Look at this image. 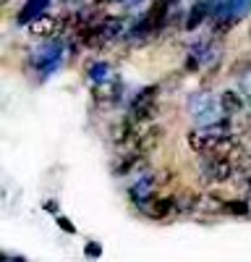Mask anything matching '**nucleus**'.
Segmentation results:
<instances>
[{
    "mask_svg": "<svg viewBox=\"0 0 251 262\" xmlns=\"http://www.w3.org/2000/svg\"><path fill=\"white\" fill-rule=\"evenodd\" d=\"M207 160H209L207 163V176L212 181L222 184V181L236 176V160H215V158H207Z\"/></svg>",
    "mask_w": 251,
    "mask_h": 262,
    "instance_id": "nucleus-1",
    "label": "nucleus"
},
{
    "mask_svg": "<svg viewBox=\"0 0 251 262\" xmlns=\"http://www.w3.org/2000/svg\"><path fill=\"white\" fill-rule=\"evenodd\" d=\"M162 134L165 131L160 126H149V128H144L139 139H136V152H141V155H146V152H152L160 142H162Z\"/></svg>",
    "mask_w": 251,
    "mask_h": 262,
    "instance_id": "nucleus-2",
    "label": "nucleus"
},
{
    "mask_svg": "<svg viewBox=\"0 0 251 262\" xmlns=\"http://www.w3.org/2000/svg\"><path fill=\"white\" fill-rule=\"evenodd\" d=\"M92 95H94L97 102H115L120 97V81H115V79L99 81L94 90H92Z\"/></svg>",
    "mask_w": 251,
    "mask_h": 262,
    "instance_id": "nucleus-3",
    "label": "nucleus"
},
{
    "mask_svg": "<svg viewBox=\"0 0 251 262\" xmlns=\"http://www.w3.org/2000/svg\"><path fill=\"white\" fill-rule=\"evenodd\" d=\"M55 32H58V18L55 16H37L29 24L32 37H53Z\"/></svg>",
    "mask_w": 251,
    "mask_h": 262,
    "instance_id": "nucleus-4",
    "label": "nucleus"
},
{
    "mask_svg": "<svg viewBox=\"0 0 251 262\" xmlns=\"http://www.w3.org/2000/svg\"><path fill=\"white\" fill-rule=\"evenodd\" d=\"M220 111L225 113V118L241 113V111H243V97H241L236 90H225V92L220 95Z\"/></svg>",
    "mask_w": 251,
    "mask_h": 262,
    "instance_id": "nucleus-5",
    "label": "nucleus"
},
{
    "mask_svg": "<svg viewBox=\"0 0 251 262\" xmlns=\"http://www.w3.org/2000/svg\"><path fill=\"white\" fill-rule=\"evenodd\" d=\"M144 210H146V215H152V217H165L167 212L173 210V200H152Z\"/></svg>",
    "mask_w": 251,
    "mask_h": 262,
    "instance_id": "nucleus-6",
    "label": "nucleus"
},
{
    "mask_svg": "<svg viewBox=\"0 0 251 262\" xmlns=\"http://www.w3.org/2000/svg\"><path fill=\"white\" fill-rule=\"evenodd\" d=\"M248 173H251V152H243V155L236 160V176L243 181Z\"/></svg>",
    "mask_w": 251,
    "mask_h": 262,
    "instance_id": "nucleus-7",
    "label": "nucleus"
},
{
    "mask_svg": "<svg viewBox=\"0 0 251 262\" xmlns=\"http://www.w3.org/2000/svg\"><path fill=\"white\" fill-rule=\"evenodd\" d=\"M222 210L233 212V215H246V212H248V202H225Z\"/></svg>",
    "mask_w": 251,
    "mask_h": 262,
    "instance_id": "nucleus-8",
    "label": "nucleus"
},
{
    "mask_svg": "<svg viewBox=\"0 0 251 262\" xmlns=\"http://www.w3.org/2000/svg\"><path fill=\"white\" fill-rule=\"evenodd\" d=\"M241 186H243V189H246V191H251V173H248V176H246V179H243V184H241Z\"/></svg>",
    "mask_w": 251,
    "mask_h": 262,
    "instance_id": "nucleus-9",
    "label": "nucleus"
},
{
    "mask_svg": "<svg viewBox=\"0 0 251 262\" xmlns=\"http://www.w3.org/2000/svg\"><path fill=\"white\" fill-rule=\"evenodd\" d=\"M3 3H8V0H3Z\"/></svg>",
    "mask_w": 251,
    "mask_h": 262,
    "instance_id": "nucleus-10",
    "label": "nucleus"
},
{
    "mask_svg": "<svg viewBox=\"0 0 251 262\" xmlns=\"http://www.w3.org/2000/svg\"><path fill=\"white\" fill-rule=\"evenodd\" d=\"M248 34H251V29H248Z\"/></svg>",
    "mask_w": 251,
    "mask_h": 262,
    "instance_id": "nucleus-11",
    "label": "nucleus"
}]
</instances>
